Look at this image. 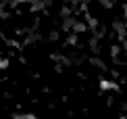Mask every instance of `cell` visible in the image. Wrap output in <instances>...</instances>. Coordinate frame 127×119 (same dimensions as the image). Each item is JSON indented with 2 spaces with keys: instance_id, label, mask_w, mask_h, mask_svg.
<instances>
[{
  "instance_id": "6da1fadb",
  "label": "cell",
  "mask_w": 127,
  "mask_h": 119,
  "mask_svg": "<svg viewBox=\"0 0 127 119\" xmlns=\"http://www.w3.org/2000/svg\"><path fill=\"white\" fill-rule=\"evenodd\" d=\"M21 119H33V117H21Z\"/></svg>"
}]
</instances>
